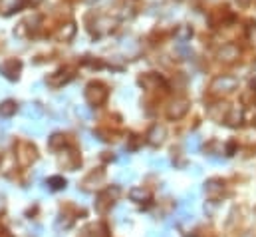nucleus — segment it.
<instances>
[{
  "label": "nucleus",
  "mask_w": 256,
  "mask_h": 237,
  "mask_svg": "<svg viewBox=\"0 0 256 237\" xmlns=\"http://www.w3.org/2000/svg\"><path fill=\"white\" fill-rule=\"evenodd\" d=\"M107 94L109 92H107V88L101 82H91L85 88V102L89 106H101L107 100Z\"/></svg>",
  "instance_id": "f257e3e1"
},
{
  "label": "nucleus",
  "mask_w": 256,
  "mask_h": 237,
  "mask_svg": "<svg viewBox=\"0 0 256 237\" xmlns=\"http://www.w3.org/2000/svg\"><path fill=\"white\" fill-rule=\"evenodd\" d=\"M238 86L236 78L232 76H216L213 82H211V92L213 94H230L234 92Z\"/></svg>",
  "instance_id": "f03ea898"
},
{
  "label": "nucleus",
  "mask_w": 256,
  "mask_h": 237,
  "mask_svg": "<svg viewBox=\"0 0 256 237\" xmlns=\"http://www.w3.org/2000/svg\"><path fill=\"white\" fill-rule=\"evenodd\" d=\"M189 112V100L185 98H177L175 102H171V106L167 108V118L169 120H179Z\"/></svg>",
  "instance_id": "7ed1b4c3"
},
{
  "label": "nucleus",
  "mask_w": 256,
  "mask_h": 237,
  "mask_svg": "<svg viewBox=\"0 0 256 237\" xmlns=\"http://www.w3.org/2000/svg\"><path fill=\"white\" fill-rule=\"evenodd\" d=\"M205 191H207V195L211 199H218L222 195V191H224V181L222 179H209L205 183Z\"/></svg>",
  "instance_id": "20e7f679"
},
{
  "label": "nucleus",
  "mask_w": 256,
  "mask_h": 237,
  "mask_svg": "<svg viewBox=\"0 0 256 237\" xmlns=\"http://www.w3.org/2000/svg\"><path fill=\"white\" fill-rule=\"evenodd\" d=\"M165 134H167L165 126L155 124V126L149 130V134H147V142H149L151 146H161V144L165 142Z\"/></svg>",
  "instance_id": "39448f33"
},
{
  "label": "nucleus",
  "mask_w": 256,
  "mask_h": 237,
  "mask_svg": "<svg viewBox=\"0 0 256 237\" xmlns=\"http://www.w3.org/2000/svg\"><path fill=\"white\" fill-rule=\"evenodd\" d=\"M60 166L66 168V170H76V168L80 166V156H78L74 150L62 152V156H60Z\"/></svg>",
  "instance_id": "423d86ee"
},
{
  "label": "nucleus",
  "mask_w": 256,
  "mask_h": 237,
  "mask_svg": "<svg viewBox=\"0 0 256 237\" xmlns=\"http://www.w3.org/2000/svg\"><path fill=\"white\" fill-rule=\"evenodd\" d=\"M117 195H119V187H109V189H105V191L97 197V203H95L97 211H105V207L111 203L109 199H115Z\"/></svg>",
  "instance_id": "0eeeda50"
},
{
  "label": "nucleus",
  "mask_w": 256,
  "mask_h": 237,
  "mask_svg": "<svg viewBox=\"0 0 256 237\" xmlns=\"http://www.w3.org/2000/svg\"><path fill=\"white\" fill-rule=\"evenodd\" d=\"M226 114H228L226 104H213L207 110V116L211 118V120H214V122H222L224 118H226Z\"/></svg>",
  "instance_id": "6e6552de"
},
{
  "label": "nucleus",
  "mask_w": 256,
  "mask_h": 237,
  "mask_svg": "<svg viewBox=\"0 0 256 237\" xmlns=\"http://www.w3.org/2000/svg\"><path fill=\"white\" fill-rule=\"evenodd\" d=\"M20 68H22V64H20L18 60H8V62H4L2 66H0L2 74H4L6 78H10V80H16V78H18Z\"/></svg>",
  "instance_id": "1a4fd4ad"
},
{
  "label": "nucleus",
  "mask_w": 256,
  "mask_h": 237,
  "mask_svg": "<svg viewBox=\"0 0 256 237\" xmlns=\"http://www.w3.org/2000/svg\"><path fill=\"white\" fill-rule=\"evenodd\" d=\"M139 84H141L143 88H147V90H157L159 86H163V88H165L163 78H159L157 74H145V76H141Z\"/></svg>",
  "instance_id": "9d476101"
},
{
  "label": "nucleus",
  "mask_w": 256,
  "mask_h": 237,
  "mask_svg": "<svg viewBox=\"0 0 256 237\" xmlns=\"http://www.w3.org/2000/svg\"><path fill=\"white\" fill-rule=\"evenodd\" d=\"M103 178H105V174H103L101 170L91 172V174L84 179V187H85V189H95V187H99V185L103 183Z\"/></svg>",
  "instance_id": "9b49d317"
},
{
  "label": "nucleus",
  "mask_w": 256,
  "mask_h": 237,
  "mask_svg": "<svg viewBox=\"0 0 256 237\" xmlns=\"http://www.w3.org/2000/svg\"><path fill=\"white\" fill-rule=\"evenodd\" d=\"M224 122H226L228 126H232V128H238V126L242 124V110H240L238 106L228 108V114H226V118H224Z\"/></svg>",
  "instance_id": "f8f14e48"
},
{
  "label": "nucleus",
  "mask_w": 256,
  "mask_h": 237,
  "mask_svg": "<svg viewBox=\"0 0 256 237\" xmlns=\"http://www.w3.org/2000/svg\"><path fill=\"white\" fill-rule=\"evenodd\" d=\"M238 48L236 46H232V44H226V46H222L220 50H218V60H224V62H232V60H236L238 58Z\"/></svg>",
  "instance_id": "ddd939ff"
},
{
  "label": "nucleus",
  "mask_w": 256,
  "mask_h": 237,
  "mask_svg": "<svg viewBox=\"0 0 256 237\" xmlns=\"http://www.w3.org/2000/svg\"><path fill=\"white\" fill-rule=\"evenodd\" d=\"M72 76H74V74H70V70L66 68V70H60V72H56L54 76H50V78H48V84L58 88V86H62V84H66V82H70V80H72Z\"/></svg>",
  "instance_id": "4468645a"
},
{
  "label": "nucleus",
  "mask_w": 256,
  "mask_h": 237,
  "mask_svg": "<svg viewBox=\"0 0 256 237\" xmlns=\"http://www.w3.org/2000/svg\"><path fill=\"white\" fill-rule=\"evenodd\" d=\"M238 142H240L242 146L254 148V146H256V128H248V130H244V132L240 134Z\"/></svg>",
  "instance_id": "2eb2a0df"
},
{
  "label": "nucleus",
  "mask_w": 256,
  "mask_h": 237,
  "mask_svg": "<svg viewBox=\"0 0 256 237\" xmlns=\"http://www.w3.org/2000/svg\"><path fill=\"white\" fill-rule=\"evenodd\" d=\"M22 114H24L26 118H32V120L36 122V120H40V118H42V108H40V104H28V106L22 110Z\"/></svg>",
  "instance_id": "dca6fc26"
},
{
  "label": "nucleus",
  "mask_w": 256,
  "mask_h": 237,
  "mask_svg": "<svg viewBox=\"0 0 256 237\" xmlns=\"http://www.w3.org/2000/svg\"><path fill=\"white\" fill-rule=\"evenodd\" d=\"M20 148L26 152L24 156H20V162L24 164V166H28V164H32L34 160H36V150L30 146V144H20Z\"/></svg>",
  "instance_id": "f3484780"
},
{
  "label": "nucleus",
  "mask_w": 256,
  "mask_h": 237,
  "mask_svg": "<svg viewBox=\"0 0 256 237\" xmlns=\"http://www.w3.org/2000/svg\"><path fill=\"white\" fill-rule=\"evenodd\" d=\"M14 112H16V102H12V100H6L2 106H0V116L2 118H10Z\"/></svg>",
  "instance_id": "a211bd4d"
},
{
  "label": "nucleus",
  "mask_w": 256,
  "mask_h": 237,
  "mask_svg": "<svg viewBox=\"0 0 256 237\" xmlns=\"http://www.w3.org/2000/svg\"><path fill=\"white\" fill-rule=\"evenodd\" d=\"M129 197H131L133 201H137V203H143V201H147V199H149V193H147L145 189H139V187H135V189H131Z\"/></svg>",
  "instance_id": "6ab92c4d"
},
{
  "label": "nucleus",
  "mask_w": 256,
  "mask_h": 237,
  "mask_svg": "<svg viewBox=\"0 0 256 237\" xmlns=\"http://www.w3.org/2000/svg\"><path fill=\"white\" fill-rule=\"evenodd\" d=\"M175 36H177L179 42H187V40H191V36H193V28H191V26H181Z\"/></svg>",
  "instance_id": "aec40b11"
},
{
  "label": "nucleus",
  "mask_w": 256,
  "mask_h": 237,
  "mask_svg": "<svg viewBox=\"0 0 256 237\" xmlns=\"http://www.w3.org/2000/svg\"><path fill=\"white\" fill-rule=\"evenodd\" d=\"M48 146H50L52 150H58V148H64V146H66V136H62V134H54V136L50 138V142H48Z\"/></svg>",
  "instance_id": "412c9836"
},
{
  "label": "nucleus",
  "mask_w": 256,
  "mask_h": 237,
  "mask_svg": "<svg viewBox=\"0 0 256 237\" xmlns=\"http://www.w3.org/2000/svg\"><path fill=\"white\" fill-rule=\"evenodd\" d=\"M199 148H201L199 136H189V138H187V150H189L191 154H195V152H199Z\"/></svg>",
  "instance_id": "4be33fe9"
},
{
  "label": "nucleus",
  "mask_w": 256,
  "mask_h": 237,
  "mask_svg": "<svg viewBox=\"0 0 256 237\" xmlns=\"http://www.w3.org/2000/svg\"><path fill=\"white\" fill-rule=\"evenodd\" d=\"M50 185H52L54 189H60V187L66 185V181H64L62 178H50Z\"/></svg>",
  "instance_id": "5701e85b"
},
{
  "label": "nucleus",
  "mask_w": 256,
  "mask_h": 237,
  "mask_svg": "<svg viewBox=\"0 0 256 237\" xmlns=\"http://www.w3.org/2000/svg\"><path fill=\"white\" fill-rule=\"evenodd\" d=\"M119 179H121V181H125V179H127V181H133V179H135V174H133V172H123V174L119 176Z\"/></svg>",
  "instance_id": "b1692460"
},
{
  "label": "nucleus",
  "mask_w": 256,
  "mask_h": 237,
  "mask_svg": "<svg viewBox=\"0 0 256 237\" xmlns=\"http://www.w3.org/2000/svg\"><path fill=\"white\" fill-rule=\"evenodd\" d=\"M151 164H153V166H159V168H165V166H167V162H165V160H153Z\"/></svg>",
  "instance_id": "393cba45"
},
{
  "label": "nucleus",
  "mask_w": 256,
  "mask_h": 237,
  "mask_svg": "<svg viewBox=\"0 0 256 237\" xmlns=\"http://www.w3.org/2000/svg\"><path fill=\"white\" fill-rule=\"evenodd\" d=\"M252 86H256V64L252 66Z\"/></svg>",
  "instance_id": "a878e982"
},
{
  "label": "nucleus",
  "mask_w": 256,
  "mask_h": 237,
  "mask_svg": "<svg viewBox=\"0 0 256 237\" xmlns=\"http://www.w3.org/2000/svg\"><path fill=\"white\" fill-rule=\"evenodd\" d=\"M238 4H240V6H248L250 0H238Z\"/></svg>",
  "instance_id": "bb28decb"
},
{
  "label": "nucleus",
  "mask_w": 256,
  "mask_h": 237,
  "mask_svg": "<svg viewBox=\"0 0 256 237\" xmlns=\"http://www.w3.org/2000/svg\"><path fill=\"white\" fill-rule=\"evenodd\" d=\"M87 2H89V4H93V2H99V0H87Z\"/></svg>",
  "instance_id": "cd10ccee"
}]
</instances>
